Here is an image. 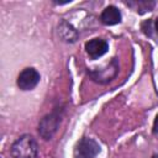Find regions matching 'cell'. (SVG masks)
<instances>
[{"label":"cell","instance_id":"obj_10","mask_svg":"<svg viewBox=\"0 0 158 158\" xmlns=\"http://www.w3.org/2000/svg\"><path fill=\"white\" fill-rule=\"evenodd\" d=\"M141 28H142V31L146 36L152 37L153 36V21H152V19L143 21L142 25H141Z\"/></svg>","mask_w":158,"mask_h":158},{"label":"cell","instance_id":"obj_12","mask_svg":"<svg viewBox=\"0 0 158 158\" xmlns=\"http://www.w3.org/2000/svg\"><path fill=\"white\" fill-rule=\"evenodd\" d=\"M154 26H156V32L158 33V17L156 19V22H154Z\"/></svg>","mask_w":158,"mask_h":158},{"label":"cell","instance_id":"obj_13","mask_svg":"<svg viewBox=\"0 0 158 158\" xmlns=\"http://www.w3.org/2000/svg\"><path fill=\"white\" fill-rule=\"evenodd\" d=\"M152 158H158V156H153V157H152Z\"/></svg>","mask_w":158,"mask_h":158},{"label":"cell","instance_id":"obj_2","mask_svg":"<svg viewBox=\"0 0 158 158\" xmlns=\"http://www.w3.org/2000/svg\"><path fill=\"white\" fill-rule=\"evenodd\" d=\"M60 120H62V109L57 107L52 112L47 114L40 121V123H38V135L46 141L51 139L56 135V132L59 127Z\"/></svg>","mask_w":158,"mask_h":158},{"label":"cell","instance_id":"obj_11","mask_svg":"<svg viewBox=\"0 0 158 158\" xmlns=\"http://www.w3.org/2000/svg\"><path fill=\"white\" fill-rule=\"evenodd\" d=\"M153 133H158V114H157L154 122H153Z\"/></svg>","mask_w":158,"mask_h":158},{"label":"cell","instance_id":"obj_5","mask_svg":"<svg viewBox=\"0 0 158 158\" xmlns=\"http://www.w3.org/2000/svg\"><path fill=\"white\" fill-rule=\"evenodd\" d=\"M40 81V73L35 68H25L17 77V86L21 90H32Z\"/></svg>","mask_w":158,"mask_h":158},{"label":"cell","instance_id":"obj_1","mask_svg":"<svg viewBox=\"0 0 158 158\" xmlns=\"http://www.w3.org/2000/svg\"><path fill=\"white\" fill-rule=\"evenodd\" d=\"M38 144L36 139L30 135L19 137L11 146L12 158H37Z\"/></svg>","mask_w":158,"mask_h":158},{"label":"cell","instance_id":"obj_8","mask_svg":"<svg viewBox=\"0 0 158 158\" xmlns=\"http://www.w3.org/2000/svg\"><path fill=\"white\" fill-rule=\"evenodd\" d=\"M58 33L65 42H75L78 40V31L65 20H62L58 25Z\"/></svg>","mask_w":158,"mask_h":158},{"label":"cell","instance_id":"obj_6","mask_svg":"<svg viewBox=\"0 0 158 158\" xmlns=\"http://www.w3.org/2000/svg\"><path fill=\"white\" fill-rule=\"evenodd\" d=\"M85 49L86 53L90 56V58L98 59L109 51V44L106 41L101 38H93L85 43Z\"/></svg>","mask_w":158,"mask_h":158},{"label":"cell","instance_id":"obj_3","mask_svg":"<svg viewBox=\"0 0 158 158\" xmlns=\"http://www.w3.org/2000/svg\"><path fill=\"white\" fill-rule=\"evenodd\" d=\"M118 72V63L116 60V58H114L110 63H107L104 68H96V69H91L89 70V75L91 77L93 80L100 83V84H105L111 81L116 74Z\"/></svg>","mask_w":158,"mask_h":158},{"label":"cell","instance_id":"obj_4","mask_svg":"<svg viewBox=\"0 0 158 158\" xmlns=\"http://www.w3.org/2000/svg\"><path fill=\"white\" fill-rule=\"evenodd\" d=\"M101 148L93 138L83 137L74 148V158H95L100 153Z\"/></svg>","mask_w":158,"mask_h":158},{"label":"cell","instance_id":"obj_7","mask_svg":"<svg viewBox=\"0 0 158 158\" xmlns=\"http://www.w3.org/2000/svg\"><path fill=\"white\" fill-rule=\"evenodd\" d=\"M100 20L104 25H107V26L117 25L121 22V12L116 6L110 5L101 12Z\"/></svg>","mask_w":158,"mask_h":158},{"label":"cell","instance_id":"obj_9","mask_svg":"<svg viewBox=\"0 0 158 158\" xmlns=\"http://www.w3.org/2000/svg\"><path fill=\"white\" fill-rule=\"evenodd\" d=\"M136 4H137L136 11L139 12V14H143L146 11H152V9L154 6V2L153 1H138Z\"/></svg>","mask_w":158,"mask_h":158}]
</instances>
